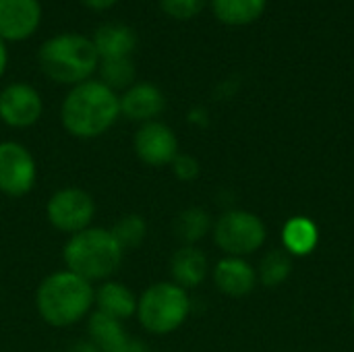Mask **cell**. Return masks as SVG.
Here are the masks:
<instances>
[{
  "instance_id": "cell-1",
  "label": "cell",
  "mask_w": 354,
  "mask_h": 352,
  "mask_svg": "<svg viewBox=\"0 0 354 352\" xmlns=\"http://www.w3.org/2000/svg\"><path fill=\"white\" fill-rule=\"evenodd\" d=\"M120 116V98L100 79L75 85L60 106V122L77 139H95Z\"/></svg>"
},
{
  "instance_id": "cell-2",
  "label": "cell",
  "mask_w": 354,
  "mask_h": 352,
  "mask_svg": "<svg viewBox=\"0 0 354 352\" xmlns=\"http://www.w3.org/2000/svg\"><path fill=\"white\" fill-rule=\"evenodd\" d=\"M95 301V288L71 270H60L41 280L35 293L39 317L52 328H68L89 315Z\"/></svg>"
},
{
  "instance_id": "cell-3",
  "label": "cell",
  "mask_w": 354,
  "mask_h": 352,
  "mask_svg": "<svg viewBox=\"0 0 354 352\" xmlns=\"http://www.w3.org/2000/svg\"><path fill=\"white\" fill-rule=\"evenodd\" d=\"M124 249L110 228L89 226L68 237L62 259L66 270L85 278L87 282H106L120 268Z\"/></svg>"
},
{
  "instance_id": "cell-4",
  "label": "cell",
  "mask_w": 354,
  "mask_h": 352,
  "mask_svg": "<svg viewBox=\"0 0 354 352\" xmlns=\"http://www.w3.org/2000/svg\"><path fill=\"white\" fill-rule=\"evenodd\" d=\"M41 73L62 85H79L89 81L100 66V56L91 37L79 33H60L50 37L39 48Z\"/></svg>"
},
{
  "instance_id": "cell-5",
  "label": "cell",
  "mask_w": 354,
  "mask_h": 352,
  "mask_svg": "<svg viewBox=\"0 0 354 352\" xmlns=\"http://www.w3.org/2000/svg\"><path fill=\"white\" fill-rule=\"evenodd\" d=\"M191 313V299L174 282H156L137 299V319L141 328L156 336L176 332Z\"/></svg>"
},
{
  "instance_id": "cell-6",
  "label": "cell",
  "mask_w": 354,
  "mask_h": 352,
  "mask_svg": "<svg viewBox=\"0 0 354 352\" xmlns=\"http://www.w3.org/2000/svg\"><path fill=\"white\" fill-rule=\"evenodd\" d=\"M266 224L251 212L230 210L214 224V241L226 257H247L266 243Z\"/></svg>"
},
{
  "instance_id": "cell-7",
  "label": "cell",
  "mask_w": 354,
  "mask_h": 352,
  "mask_svg": "<svg viewBox=\"0 0 354 352\" xmlns=\"http://www.w3.org/2000/svg\"><path fill=\"white\" fill-rule=\"evenodd\" d=\"M93 216H95V201L87 191L79 187L58 189L46 203L48 222L58 232H64L68 237L89 228Z\"/></svg>"
},
{
  "instance_id": "cell-8",
  "label": "cell",
  "mask_w": 354,
  "mask_h": 352,
  "mask_svg": "<svg viewBox=\"0 0 354 352\" xmlns=\"http://www.w3.org/2000/svg\"><path fill=\"white\" fill-rule=\"evenodd\" d=\"M37 164L33 154L17 141L0 143V193L23 197L35 187Z\"/></svg>"
},
{
  "instance_id": "cell-9",
  "label": "cell",
  "mask_w": 354,
  "mask_h": 352,
  "mask_svg": "<svg viewBox=\"0 0 354 352\" xmlns=\"http://www.w3.org/2000/svg\"><path fill=\"white\" fill-rule=\"evenodd\" d=\"M133 147L137 158L151 168L170 166L172 160L180 154L174 131L160 120L143 122L135 133Z\"/></svg>"
},
{
  "instance_id": "cell-10",
  "label": "cell",
  "mask_w": 354,
  "mask_h": 352,
  "mask_svg": "<svg viewBox=\"0 0 354 352\" xmlns=\"http://www.w3.org/2000/svg\"><path fill=\"white\" fill-rule=\"evenodd\" d=\"M44 112L39 91L29 83H10L0 91V120L12 129L33 127Z\"/></svg>"
},
{
  "instance_id": "cell-11",
  "label": "cell",
  "mask_w": 354,
  "mask_h": 352,
  "mask_svg": "<svg viewBox=\"0 0 354 352\" xmlns=\"http://www.w3.org/2000/svg\"><path fill=\"white\" fill-rule=\"evenodd\" d=\"M41 21L39 0H0V39L21 41L35 33Z\"/></svg>"
},
{
  "instance_id": "cell-12",
  "label": "cell",
  "mask_w": 354,
  "mask_h": 352,
  "mask_svg": "<svg viewBox=\"0 0 354 352\" xmlns=\"http://www.w3.org/2000/svg\"><path fill=\"white\" fill-rule=\"evenodd\" d=\"M118 98H120V116L141 124L156 120L166 108V98L162 89L153 83H133Z\"/></svg>"
},
{
  "instance_id": "cell-13",
  "label": "cell",
  "mask_w": 354,
  "mask_h": 352,
  "mask_svg": "<svg viewBox=\"0 0 354 352\" xmlns=\"http://www.w3.org/2000/svg\"><path fill=\"white\" fill-rule=\"evenodd\" d=\"M214 282L220 293L241 299L257 284V272L245 257H224L214 268Z\"/></svg>"
},
{
  "instance_id": "cell-14",
  "label": "cell",
  "mask_w": 354,
  "mask_h": 352,
  "mask_svg": "<svg viewBox=\"0 0 354 352\" xmlns=\"http://www.w3.org/2000/svg\"><path fill=\"white\" fill-rule=\"evenodd\" d=\"M91 44L100 60L131 58L133 50L137 48V35L124 23H104L102 27L95 29Z\"/></svg>"
},
{
  "instance_id": "cell-15",
  "label": "cell",
  "mask_w": 354,
  "mask_h": 352,
  "mask_svg": "<svg viewBox=\"0 0 354 352\" xmlns=\"http://www.w3.org/2000/svg\"><path fill=\"white\" fill-rule=\"evenodd\" d=\"M137 295L122 282L106 280L95 288V301L93 307L95 311L114 317L118 322H127L137 313Z\"/></svg>"
},
{
  "instance_id": "cell-16",
  "label": "cell",
  "mask_w": 354,
  "mask_h": 352,
  "mask_svg": "<svg viewBox=\"0 0 354 352\" xmlns=\"http://www.w3.org/2000/svg\"><path fill=\"white\" fill-rule=\"evenodd\" d=\"M207 257L195 245H183L170 259L172 282L180 288H197L207 276Z\"/></svg>"
},
{
  "instance_id": "cell-17",
  "label": "cell",
  "mask_w": 354,
  "mask_h": 352,
  "mask_svg": "<svg viewBox=\"0 0 354 352\" xmlns=\"http://www.w3.org/2000/svg\"><path fill=\"white\" fill-rule=\"evenodd\" d=\"M89 336L100 352H127L131 346L122 322L95 311L89 317Z\"/></svg>"
},
{
  "instance_id": "cell-18",
  "label": "cell",
  "mask_w": 354,
  "mask_h": 352,
  "mask_svg": "<svg viewBox=\"0 0 354 352\" xmlns=\"http://www.w3.org/2000/svg\"><path fill=\"white\" fill-rule=\"evenodd\" d=\"M216 19L228 27H247L261 19L268 0H209Z\"/></svg>"
},
{
  "instance_id": "cell-19",
  "label": "cell",
  "mask_w": 354,
  "mask_h": 352,
  "mask_svg": "<svg viewBox=\"0 0 354 352\" xmlns=\"http://www.w3.org/2000/svg\"><path fill=\"white\" fill-rule=\"evenodd\" d=\"M282 241H284V249L290 255H297V257L309 255L317 247V241H319L317 226L309 218L297 216L286 222L282 230Z\"/></svg>"
},
{
  "instance_id": "cell-20",
  "label": "cell",
  "mask_w": 354,
  "mask_h": 352,
  "mask_svg": "<svg viewBox=\"0 0 354 352\" xmlns=\"http://www.w3.org/2000/svg\"><path fill=\"white\" fill-rule=\"evenodd\" d=\"M212 230V218L201 207H187L174 220V232L185 245L199 243Z\"/></svg>"
},
{
  "instance_id": "cell-21",
  "label": "cell",
  "mask_w": 354,
  "mask_h": 352,
  "mask_svg": "<svg viewBox=\"0 0 354 352\" xmlns=\"http://www.w3.org/2000/svg\"><path fill=\"white\" fill-rule=\"evenodd\" d=\"M290 272H292V255L286 249H274L261 259L257 278L263 286L274 288L284 284Z\"/></svg>"
},
{
  "instance_id": "cell-22",
  "label": "cell",
  "mask_w": 354,
  "mask_h": 352,
  "mask_svg": "<svg viewBox=\"0 0 354 352\" xmlns=\"http://www.w3.org/2000/svg\"><path fill=\"white\" fill-rule=\"evenodd\" d=\"M100 73L102 83L110 89H129L135 81V64L131 58H112V60H100Z\"/></svg>"
},
{
  "instance_id": "cell-23",
  "label": "cell",
  "mask_w": 354,
  "mask_h": 352,
  "mask_svg": "<svg viewBox=\"0 0 354 352\" xmlns=\"http://www.w3.org/2000/svg\"><path fill=\"white\" fill-rule=\"evenodd\" d=\"M110 230L116 237V241L120 243V247L127 251V249L139 247L143 243V239L147 234V222L137 214H127Z\"/></svg>"
},
{
  "instance_id": "cell-24",
  "label": "cell",
  "mask_w": 354,
  "mask_h": 352,
  "mask_svg": "<svg viewBox=\"0 0 354 352\" xmlns=\"http://www.w3.org/2000/svg\"><path fill=\"white\" fill-rule=\"evenodd\" d=\"M160 6L168 17L187 21V19L197 17L203 10L205 0H160Z\"/></svg>"
},
{
  "instance_id": "cell-25",
  "label": "cell",
  "mask_w": 354,
  "mask_h": 352,
  "mask_svg": "<svg viewBox=\"0 0 354 352\" xmlns=\"http://www.w3.org/2000/svg\"><path fill=\"white\" fill-rule=\"evenodd\" d=\"M170 166H172L174 176L183 183H191L199 176V162L189 154H178Z\"/></svg>"
},
{
  "instance_id": "cell-26",
  "label": "cell",
  "mask_w": 354,
  "mask_h": 352,
  "mask_svg": "<svg viewBox=\"0 0 354 352\" xmlns=\"http://www.w3.org/2000/svg\"><path fill=\"white\" fill-rule=\"evenodd\" d=\"M87 8H91V10H106V8H110V6H114L118 0H81Z\"/></svg>"
},
{
  "instance_id": "cell-27",
  "label": "cell",
  "mask_w": 354,
  "mask_h": 352,
  "mask_svg": "<svg viewBox=\"0 0 354 352\" xmlns=\"http://www.w3.org/2000/svg\"><path fill=\"white\" fill-rule=\"evenodd\" d=\"M6 62H8V52H6V44L0 39V77L6 71Z\"/></svg>"
},
{
  "instance_id": "cell-28",
  "label": "cell",
  "mask_w": 354,
  "mask_h": 352,
  "mask_svg": "<svg viewBox=\"0 0 354 352\" xmlns=\"http://www.w3.org/2000/svg\"><path fill=\"white\" fill-rule=\"evenodd\" d=\"M353 322H354V303H353Z\"/></svg>"
}]
</instances>
